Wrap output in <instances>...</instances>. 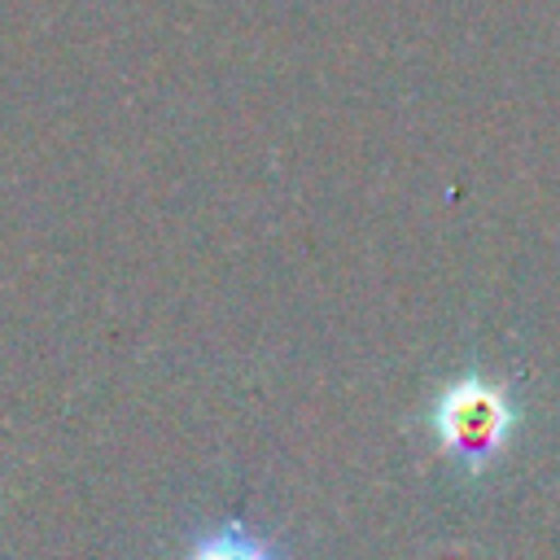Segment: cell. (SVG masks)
I'll list each match as a JSON object with an SVG mask.
<instances>
[{
  "label": "cell",
  "mask_w": 560,
  "mask_h": 560,
  "mask_svg": "<svg viewBox=\"0 0 560 560\" xmlns=\"http://www.w3.org/2000/svg\"><path fill=\"white\" fill-rule=\"evenodd\" d=\"M424 429H429L438 455L455 472L481 477V472L499 468L521 438L516 389L499 372L464 368L433 389L429 411H424Z\"/></svg>",
  "instance_id": "1"
},
{
  "label": "cell",
  "mask_w": 560,
  "mask_h": 560,
  "mask_svg": "<svg viewBox=\"0 0 560 560\" xmlns=\"http://www.w3.org/2000/svg\"><path fill=\"white\" fill-rule=\"evenodd\" d=\"M175 560H293V556L276 534H262L249 521L228 516L192 529V538Z\"/></svg>",
  "instance_id": "2"
}]
</instances>
